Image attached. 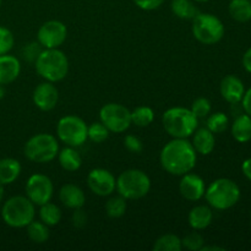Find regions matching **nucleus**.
Segmentation results:
<instances>
[{
	"mask_svg": "<svg viewBox=\"0 0 251 251\" xmlns=\"http://www.w3.org/2000/svg\"><path fill=\"white\" fill-rule=\"evenodd\" d=\"M198 161V152L188 139H173L164 145L159 154L161 166L167 173L181 176L193 171Z\"/></svg>",
	"mask_w": 251,
	"mask_h": 251,
	"instance_id": "f257e3e1",
	"label": "nucleus"
},
{
	"mask_svg": "<svg viewBox=\"0 0 251 251\" xmlns=\"http://www.w3.org/2000/svg\"><path fill=\"white\" fill-rule=\"evenodd\" d=\"M163 129L173 139H188L199 126V119L189 108L173 107L162 117Z\"/></svg>",
	"mask_w": 251,
	"mask_h": 251,
	"instance_id": "f03ea898",
	"label": "nucleus"
},
{
	"mask_svg": "<svg viewBox=\"0 0 251 251\" xmlns=\"http://www.w3.org/2000/svg\"><path fill=\"white\" fill-rule=\"evenodd\" d=\"M37 74L49 82L64 80L69 73L68 56L58 48L43 49L34 61Z\"/></svg>",
	"mask_w": 251,
	"mask_h": 251,
	"instance_id": "7ed1b4c3",
	"label": "nucleus"
},
{
	"mask_svg": "<svg viewBox=\"0 0 251 251\" xmlns=\"http://www.w3.org/2000/svg\"><path fill=\"white\" fill-rule=\"evenodd\" d=\"M36 217V205L27 196H12L1 207V218L11 228H26Z\"/></svg>",
	"mask_w": 251,
	"mask_h": 251,
	"instance_id": "20e7f679",
	"label": "nucleus"
},
{
	"mask_svg": "<svg viewBox=\"0 0 251 251\" xmlns=\"http://www.w3.org/2000/svg\"><path fill=\"white\" fill-rule=\"evenodd\" d=\"M206 201L215 210H228L240 200V189L237 183L228 178H220L210 184L205 191Z\"/></svg>",
	"mask_w": 251,
	"mask_h": 251,
	"instance_id": "39448f33",
	"label": "nucleus"
},
{
	"mask_svg": "<svg viewBox=\"0 0 251 251\" xmlns=\"http://www.w3.org/2000/svg\"><path fill=\"white\" fill-rule=\"evenodd\" d=\"M115 190L126 200H139L151 190V179L140 169H127L117 178Z\"/></svg>",
	"mask_w": 251,
	"mask_h": 251,
	"instance_id": "423d86ee",
	"label": "nucleus"
},
{
	"mask_svg": "<svg viewBox=\"0 0 251 251\" xmlns=\"http://www.w3.org/2000/svg\"><path fill=\"white\" fill-rule=\"evenodd\" d=\"M24 153L28 161L34 163H49L59 153V144L55 136L50 134H37L25 144Z\"/></svg>",
	"mask_w": 251,
	"mask_h": 251,
	"instance_id": "0eeeda50",
	"label": "nucleus"
},
{
	"mask_svg": "<svg viewBox=\"0 0 251 251\" xmlns=\"http://www.w3.org/2000/svg\"><path fill=\"white\" fill-rule=\"evenodd\" d=\"M193 34L200 43L212 46L225 36V25L216 15L199 12L193 20Z\"/></svg>",
	"mask_w": 251,
	"mask_h": 251,
	"instance_id": "6e6552de",
	"label": "nucleus"
},
{
	"mask_svg": "<svg viewBox=\"0 0 251 251\" xmlns=\"http://www.w3.org/2000/svg\"><path fill=\"white\" fill-rule=\"evenodd\" d=\"M87 124L76 115H65L56 124V136L66 146L78 147L88 140Z\"/></svg>",
	"mask_w": 251,
	"mask_h": 251,
	"instance_id": "1a4fd4ad",
	"label": "nucleus"
},
{
	"mask_svg": "<svg viewBox=\"0 0 251 251\" xmlns=\"http://www.w3.org/2000/svg\"><path fill=\"white\" fill-rule=\"evenodd\" d=\"M100 122L110 132L122 134L131 125V112L119 103H107L100 110Z\"/></svg>",
	"mask_w": 251,
	"mask_h": 251,
	"instance_id": "9d476101",
	"label": "nucleus"
},
{
	"mask_svg": "<svg viewBox=\"0 0 251 251\" xmlns=\"http://www.w3.org/2000/svg\"><path fill=\"white\" fill-rule=\"evenodd\" d=\"M54 185L50 178L44 174H32L26 183V196L36 206L49 202L53 198Z\"/></svg>",
	"mask_w": 251,
	"mask_h": 251,
	"instance_id": "9b49d317",
	"label": "nucleus"
},
{
	"mask_svg": "<svg viewBox=\"0 0 251 251\" xmlns=\"http://www.w3.org/2000/svg\"><path fill=\"white\" fill-rule=\"evenodd\" d=\"M68 37V28L65 25L58 20L47 21L39 27L37 32V42L44 49L59 48Z\"/></svg>",
	"mask_w": 251,
	"mask_h": 251,
	"instance_id": "f8f14e48",
	"label": "nucleus"
},
{
	"mask_svg": "<svg viewBox=\"0 0 251 251\" xmlns=\"http://www.w3.org/2000/svg\"><path fill=\"white\" fill-rule=\"evenodd\" d=\"M87 185L95 195L105 198L110 196L117 188V179L104 168H95L88 173Z\"/></svg>",
	"mask_w": 251,
	"mask_h": 251,
	"instance_id": "ddd939ff",
	"label": "nucleus"
},
{
	"mask_svg": "<svg viewBox=\"0 0 251 251\" xmlns=\"http://www.w3.org/2000/svg\"><path fill=\"white\" fill-rule=\"evenodd\" d=\"M34 105L42 112H49L54 109L58 104L59 100V91L54 86L53 82H42L34 88L33 95H32Z\"/></svg>",
	"mask_w": 251,
	"mask_h": 251,
	"instance_id": "4468645a",
	"label": "nucleus"
},
{
	"mask_svg": "<svg viewBox=\"0 0 251 251\" xmlns=\"http://www.w3.org/2000/svg\"><path fill=\"white\" fill-rule=\"evenodd\" d=\"M205 180L200 176L191 173V172L181 176L180 183H179V193L185 200H201L205 196Z\"/></svg>",
	"mask_w": 251,
	"mask_h": 251,
	"instance_id": "2eb2a0df",
	"label": "nucleus"
},
{
	"mask_svg": "<svg viewBox=\"0 0 251 251\" xmlns=\"http://www.w3.org/2000/svg\"><path fill=\"white\" fill-rule=\"evenodd\" d=\"M221 96L230 104H237L243 100L245 93L244 83L239 77L234 75H228L223 77L220 85Z\"/></svg>",
	"mask_w": 251,
	"mask_h": 251,
	"instance_id": "dca6fc26",
	"label": "nucleus"
},
{
	"mask_svg": "<svg viewBox=\"0 0 251 251\" xmlns=\"http://www.w3.org/2000/svg\"><path fill=\"white\" fill-rule=\"evenodd\" d=\"M59 200L65 207L76 210L83 207L86 202V195L80 186L75 184H65L59 190Z\"/></svg>",
	"mask_w": 251,
	"mask_h": 251,
	"instance_id": "f3484780",
	"label": "nucleus"
},
{
	"mask_svg": "<svg viewBox=\"0 0 251 251\" xmlns=\"http://www.w3.org/2000/svg\"><path fill=\"white\" fill-rule=\"evenodd\" d=\"M21 73V64L20 60L14 55L4 54L0 55V83L9 85L14 82Z\"/></svg>",
	"mask_w": 251,
	"mask_h": 251,
	"instance_id": "a211bd4d",
	"label": "nucleus"
},
{
	"mask_svg": "<svg viewBox=\"0 0 251 251\" xmlns=\"http://www.w3.org/2000/svg\"><path fill=\"white\" fill-rule=\"evenodd\" d=\"M193 141L191 145L194 146L195 151L198 153L202 154V156H207L211 152L213 151L216 146V139L215 134H213L211 130H208L207 127H200V129H196L195 132L193 135Z\"/></svg>",
	"mask_w": 251,
	"mask_h": 251,
	"instance_id": "6ab92c4d",
	"label": "nucleus"
},
{
	"mask_svg": "<svg viewBox=\"0 0 251 251\" xmlns=\"http://www.w3.org/2000/svg\"><path fill=\"white\" fill-rule=\"evenodd\" d=\"M213 213L211 207L206 205H198L190 210L188 215L189 226L194 230H203L212 223Z\"/></svg>",
	"mask_w": 251,
	"mask_h": 251,
	"instance_id": "aec40b11",
	"label": "nucleus"
},
{
	"mask_svg": "<svg viewBox=\"0 0 251 251\" xmlns=\"http://www.w3.org/2000/svg\"><path fill=\"white\" fill-rule=\"evenodd\" d=\"M21 164L15 158L0 159V184L9 185L12 184L21 174Z\"/></svg>",
	"mask_w": 251,
	"mask_h": 251,
	"instance_id": "412c9836",
	"label": "nucleus"
},
{
	"mask_svg": "<svg viewBox=\"0 0 251 251\" xmlns=\"http://www.w3.org/2000/svg\"><path fill=\"white\" fill-rule=\"evenodd\" d=\"M58 161L61 168L66 172H76L82 166V158L80 153L75 150V147L68 146L59 151Z\"/></svg>",
	"mask_w": 251,
	"mask_h": 251,
	"instance_id": "4be33fe9",
	"label": "nucleus"
},
{
	"mask_svg": "<svg viewBox=\"0 0 251 251\" xmlns=\"http://www.w3.org/2000/svg\"><path fill=\"white\" fill-rule=\"evenodd\" d=\"M232 135L235 141L240 144L251 140V117L249 114H240L235 118L232 125Z\"/></svg>",
	"mask_w": 251,
	"mask_h": 251,
	"instance_id": "5701e85b",
	"label": "nucleus"
},
{
	"mask_svg": "<svg viewBox=\"0 0 251 251\" xmlns=\"http://www.w3.org/2000/svg\"><path fill=\"white\" fill-rule=\"evenodd\" d=\"M228 11L233 20L238 22H248L251 20L250 0H230Z\"/></svg>",
	"mask_w": 251,
	"mask_h": 251,
	"instance_id": "b1692460",
	"label": "nucleus"
},
{
	"mask_svg": "<svg viewBox=\"0 0 251 251\" xmlns=\"http://www.w3.org/2000/svg\"><path fill=\"white\" fill-rule=\"evenodd\" d=\"M38 215L39 220L48 227H54V226L59 225L61 220V210L59 208V206L50 201L39 206Z\"/></svg>",
	"mask_w": 251,
	"mask_h": 251,
	"instance_id": "393cba45",
	"label": "nucleus"
},
{
	"mask_svg": "<svg viewBox=\"0 0 251 251\" xmlns=\"http://www.w3.org/2000/svg\"><path fill=\"white\" fill-rule=\"evenodd\" d=\"M171 9L180 20H194L199 14L198 7L191 0H172Z\"/></svg>",
	"mask_w": 251,
	"mask_h": 251,
	"instance_id": "a878e982",
	"label": "nucleus"
},
{
	"mask_svg": "<svg viewBox=\"0 0 251 251\" xmlns=\"http://www.w3.org/2000/svg\"><path fill=\"white\" fill-rule=\"evenodd\" d=\"M29 240L36 244H43L49 239V227L42 221H32L26 227Z\"/></svg>",
	"mask_w": 251,
	"mask_h": 251,
	"instance_id": "bb28decb",
	"label": "nucleus"
},
{
	"mask_svg": "<svg viewBox=\"0 0 251 251\" xmlns=\"http://www.w3.org/2000/svg\"><path fill=\"white\" fill-rule=\"evenodd\" d=\"M154 120V112L151 107L141 105L135 108L131 112V124L139 127H146L151 125Z\"/></svg>",
	"mask_w": 251,
	"mask_h": 251,
	"instance_id": "cd10ccee",
	"label": "nucleus"
},
{
	"mask_svg": "<svg viewBox=\"0 0 251 251\" xmlns=\"http://www.w3.org/2000/svg\"><path fill=\"white\" fill-rule=\"evenodd\" d=\"M183 249L181 239L176 234H164L154 242V251H180Z\"/></svg>",
	"mask_w": 251,
	"mask_h": 251,
	"instance_id": "c85d7f7f",
	"label": "nucleus"
},
{
	"mask_svg": "<svg viewBox=\"0 0 251 251\" xmlns=\"http://www.w3.org/2000/svg\"><path fill=\"white\" fill-rule=\"evenodd\" d=\"M126 212V199L123 196H112L105 202V213L110 218H120Z\"/></svg>",
	"mask_w": 251,
	"mask_h": 251,
	"instance_id": "c756f323",
	"label": "nucleus"
},
{
	"mask_svg": "<svg viewBox=\"0 0 251 251\" xmlns=\"http://www.w3.org/2000/svg\"><path fill=\"white\" fill-rule=\"evenodd\" d=\"M228 117L222 112H217L211 114L206 122V127L213 132V134H221L226 131L228 127Z\"/></svg>",
	"mask_w": 251,
	"mask_h": 251,
	"instance_id": "7c9ffc66",
	"label": "nucleus"
},
{
	"mask_svg": "<svg viewBox=\"0 0 251 251\" xmlns=\"http://www.w3.org/2000/svg\"><path fill=\"white\" fill-rule=\"evenodd\" d=\"M109 130L104 126L100 122L92 123L90 126L87 127V136L91 141L96 142V144H102L103 141L109 137Z\"/></svg>",
	"mask_w": 251,
	"mask_h": 251,
	"instance_id": "2f4dec72",
	"label": "nucleus"
},
{
	"mask_svg": "<svg viewBox=\"0 0 251 251\" xmlns=\"http://www.w3.org/2000/svg\"><path fill=\"white\" fill-rule=\"evenodd\" d=\"M181 245L184 249L190 251H200L202 247L205 245V239L202 235L196 230V232H191L186 234L185 237L181 239Z\"/></svg>",
	"mask_w": 251,
	"mask_h": 251,
	"instance_id": "473e14b6",
	"label": "nucleus"
},
{
	"mask_svg": "<svg viewBox=\"0 0 251 251\" xmlns=\"http://www.w3.org/2000/svg\"><path fill=\"white\" fill-rule=\"evenodd\" d=\"M190 110L198 119H203L211 113V102L205 97H199L191 103Z\"/></svg>",
	"mask_w": 251,
	"mask_h": 251,
	"instance_id": "72a5a7b5",
	"label": "nucleus"
},
{
	"mask_svg": "<svg viewBox=\"0 0 251 251\" xmlns=\"http://www.w3.org/2000/svg\"><path fill=\"white\" fill-rule=\"evenodd\" d=\"M15 38L12 32L6 27L0 26V55L9 54V51L14 48Z\"/></svg>",
	"mask_w": 251,
	"mask_h": 251,
	"instance_id": "f704fd0d",
	"label": "nucleus"
},
{
	"mask_svg": "<svg viewBox=\"0 0 251 251\" xmlns=\"http://www.w3.org/2000/svg\"><path fill=\"white\" fill-rule=\"evenodd\" d=\"M42 46L38 43V42H33V43H29V44H26V46L24 47V49H22V56H24L25 60L29 61V63H32V61H36V59L38 58L39 53H41L43 49H41Z\"/></svg>",
	"mask_w": 251,
	"mask_h": 251,
	"instance_id": "c9c22d12",
	"label": "nucleus"
},
{
	"mask_svg": "<svg viewBox=\"0 0 251 251\" xmlns=\"http://www.w3.org/2000/svg\"><path fill=\"white\" fill-rule=\"evenodd\" d=\"M124 146L127 151L132 152V153H141L142 150H144V145L142 141L135 135H126L124 139Z\"/></svg>",
	"mask_w": 251,
	"mask_h": 251,
	"instance_id": "e433bc0d",
	"label": "nucleus"
},
{
	"mask_svg": "<svg viewBox=\"0 0 251 251\" xmlns=\"http://www.w3.org/2000/svg\"><path fill=\"white\" fill-rule=\"evenodd\" d=\"M71 223L76 229H82L87 225V215L82 208H76L74 210L73 216H71Z\"/></svg>",
	"mask_w": 251,
	"mask_h": 251,
	"instance_id": "4c0bfd02",
	"label": "nucleus"
},
{
	"mask_svg": "<svg viewBox=\"0 0 251 251\" xmlns=\"http://www.w3.org/2000/svg\"><path fill=\"white\" fill-rule=\"evenodd\" d=\"M135 5L139 9L145 10V11H152L161 6L164 2V0H134Z\"/></svg>",
	"mask_w": 251,
	"mask_h": 251,
	"instance_id": "58836bf2",
	"label": "nucleus"
},
{
	"mask_svg": "<svg viewBox=\"0 0 251 251\" xmlns=\"http://www.w3.org/2000/svg\"><path fill=\"white\" fill-rule=\"evenodd\" d=\"M243 109L251 117V87L243 96Z\"/></svg>",
	"mask_w": 251,
	"mask_h": 251,
	"instance_id": "ea45409f",
	"label": "nucleus"
},
{
	"mask_svg": "<svg viewBox=\"0 0 251 251\" xmlns=\"http://www.w3.org/2000/svg\"><path fill=\"white\" fill-rule=\"evenodd\" d=\"M243 66L248 73L251 74V48L248 49L243 56Z\"/></svg>",
	"mask_w": 251,
	"mask_h": 251,
	"instance_id": "a19ab883",
	"label": "nucleus"
},
{
	"mask_svg": "<svg viewBox=\"0 0 251 251\" xmlns=\"http://www.w3.org/2000/svg\"><path fill=\"white\" fill-rule=\"evenodd\" d=\"M242 171L244 176L251 181V158L245 159L242 164Z\"/></svg>",
	"mask_w": 251,
	"mask_h": 251,
	"instance_id": "79ce46f5",
	"label": "nucleus"
},
{
	"mask_svg": "<svg viewBox=\"0 0 251 251\" xmlns=\"http://www.w3.org/2000/svg\"><path fill=\"white\" fill-rule=\"evenodd\" d=\"M226 249L225 248H221V247H212V245H210V247H205L203 245L202 249L200 251H225Z\"/></svg>",
	"mask_w": 251,
	"mask_h": 251,
	"instance_id": "37998d69",
	"label": "nucleus"
},
{
	"mask_svg": "<svg viewBox=\"0 0 251 251\" xmlns=\"http://www.w3.org/2000/svg\"><path fill=\"white\" fill-rule=\"evenodd\" d=\"M4 195H5L4 185H1V184H0V203H1L2 200H4Z\"/></svg>",
	"mask_w": 251,
	"mask_h": 251,
	"instance_id": "c03bdc74",
	"label": "nucleus"
},
{
	"mask_svg": "<svg viewBox=\"0 0 251 251\" xmlns=\"http://www.w3.org/2000/svg\"><path fill=\"white\" fill-rule=\"evenodd\" d=\"M5 96V88H4V85H1L0 83V100H2Z\"/></svg>",
	"mask_w": 251,
	"mask_h": 251,
	"instance_id": "a18cd8bd",
	"label": "nucleus"
},
{
	"mask_svg": "<svg viewBox=\"0 0 251 251\" xmlns=\"http://www.w3.org/2000/svg\"><path fill=\"white\" fill-rule=\"evenodd\" d=\"M194 1H198V2H206V1H208V0H194Z\"/></svg>",
	"mask_w": 251,
	"mask_h": 251,
	"instance_id": "49530a36",
	"label": "nucleus"
},
{
	"mask_svg": "<svg viewBox=\"0 0 251 251\" xmlns=\"http://www.w3.org/2000/svg\"><path fill=\"white\" fill-rule=\"evenodd\" d=\"M1 1H2V0H0V5H1Z\"/></svg>",
	"mask_w": 251,
	"mask_h": 251,
	"instance_id": "de8ad7c7",
	"label": "nucleus"
},
{
	"mask_svg": "<svg viewBox=\"0 0 251 251\" xmlns=\"http://www.w3.org/2000/svg\"><path fill=\"white\" fill-rule=\"evenodd\" d=\"M250 223H251V217H250Z\"/></svg>",
	"mask_w": 251,
	"mask_h": 251,
	"instance_id": "09e8293b",
	"label": "nucleus"
}]
</instances>
